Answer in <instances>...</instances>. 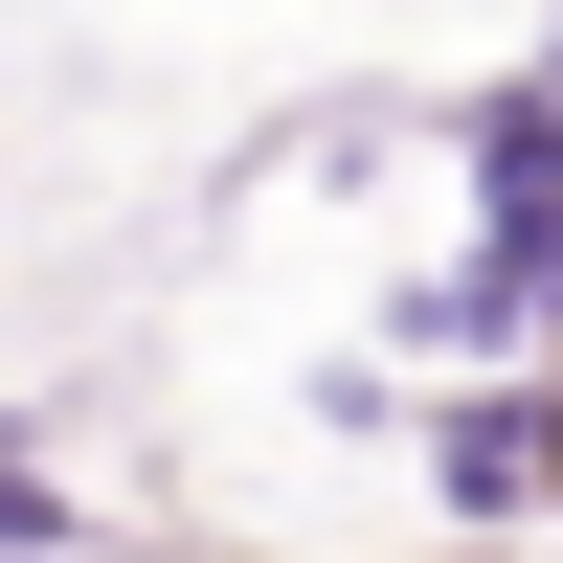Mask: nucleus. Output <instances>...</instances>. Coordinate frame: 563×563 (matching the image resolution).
<instances>
[]
</instances>
